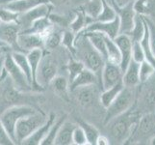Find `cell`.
<instances>
[{
    "instance_id": "cell-16",
    "label": "cell",
    "mask_w": 155,
    "mask_h": 145,
    "mask_svg": "<svg viewBox=\"0 0 155 145\" xmlns=\"http://www.w3.org/2000/svg\"><path fill=\"white\" fill-rule=\"evenodd\" d=\"M142 90V107L147 112L155 111V74L147 81Z\"/></svg>"
},
{
    "instance_id": "cell-51",
    "label": "cell",
    "mask_w": 155,
    "mask_h": 145,
    "mask_svg": "<svg viewBox=\"0 0 155 145\" xmlns=\"http://www.w3.org/2000/svg\"><path fill=\"white\" fill-rule=\"evenodd\" d=\"M149 144L155 145V136H153L150 137V139H149Z\"/></svg>"
},
{
    "instance_id": "cell-36",
    "label": "cell",
    "mask_w": 155,
    "mask_h": 145,
    "mask_svg": "<svg viewBox=\"0 0 155 145\" xmlns=\"http://www.w3.org/2000/svg\"><path fill=\"white\" fill-rule=\"evenodd\" d=\"M101 10H102V1L101 0H88L84 7V12L89 17L92 18L94 21L98 17Z\"/></svg>"
},
{
    "instance_id": "cell-42",
    "label": "cell",
    "mask_w": 155,
    "mask_h": 145,
    "mask_svg": "<svg viewBox=\"0 0 155 145\" xmlns=\"http://www.w3.org/2000/svg\"><path fill=\"white\" fill-rule=\"evenodd\" d=\"M72 139H73V144H76V145H86V144H89L87 136H86V135H85L84 130L79 125L76 126L75 129H74Z\"/></svg>"
},
{
    "instance_id": "cell-50",
    "label": "cell",
    "mask_w": 155,
    "mask_h": 145,
    "mask_svg": "<svg viewBox=\"0 0 155 145\" xmlns=\"http://www.w3.org/2000/svg\"><path fill=\"white\" fill-rule=\"evenodd\" d=\"M7 47H9L5 44L4 42H2L1 40H0V48H7Z\"/></svg>"
},
{
    "instance_id": "cell-22",
    "label": "cell",
    "mask_w": 155,
    "mask_h": 145,
    "mask_svg": "<svg viewBox=\"0 0 155 145\" xmlns=\"http://www.w3.org/2000/svg\"><path fill=\"white\" fill-rule=\"evenodd\" d=\"M76 125L66 120L61 126L55 139L54 145H71L73 144V131Z\"/></svg>"
},
{
    "instance_id": "cell-26",
    "label": "cell",
    "mask_w": 155,
    "mask_h": 145,
    "mask_svg": "<svg viewBox=\"0 0 155 145\" xmlns=\"http://www.w3.org/2000/svg\"><path fill=\"white\" fill-rule=\"evenodd\" d=\"M50 86L52 87L53 91L60 96L62 99L68 101V90H69V80L67 79L63 76H56L50 82Z\"/></svg>"
},
{
    "instance_id": "cell-44",
    "label": "cell",
    "mask_w": 155,
    "mask_h": 145,
    "mask_svg": "<svg viewBox=\"0 0 155 145\" xmlns=\"http://www.w3.org/2000/svg\"><path fill=\"white\" fill-rule=\"evenodd\" d=\"M8 144H15V142L9 136L1 120H0V145H8Z\"/></svg>"
},
{
    "instance_id": "cell-53",
    "label": "cell",
    "mask_w": 155,
    "mask_h": 145,
    "mask_svg": "<svg viewBox=\"0 0 155 145\" xmlns=\"http://www.w3.org/2000/svg\"><path fill=\"white\" fill-rule=\"evenodd\" d=\"M4 74H5V69L3 68V70H2V73H1V77H0V80L2 79V78H3V76H4Z\"/></svg>"
},
{
    "instance_id": "cell-40",
    "label": "cell",
    "mask_w": 155,
    "mask_h": 145,
    "mask_svg": "<svg viewBox=\"0 0 155 145\" xmlns=\"http://www.w3.org/2000/svg\"><path fill=\"white\" fill-rule=\"evenodd\" d=\"M73 32L71 31H65L63 33V37H62V44L65 46L68 50L71 51L72 54H75V46H74V43H75V38L76 37L74 36Z\"/></svg>"
},
{
    "instance_id": "cell-49",
    "label": "cell",
    "mask_w": 155,
    "mask_h": 145,
    "mask_svg": "<svg viewBox=\"0 0 155 145\" xmlns=\"http://www.w3.org/2000/svg\"><path fill=\"white\" fill-rule=\"evenodd\" d=\"M14 1H18V0H0V6H2V5H6L8 3L14 2Z\"/></svg>"
},
{
    "instance_id": "cell-20",
    "label": "cell",
    "mask_w": 155,
    "mask_h": 145,
    "mask_svg": "<svg viewBox=\"0 0 155 145\" xmlns=\"http://www.w3.org/2000/svg\"><path fill=\"white\" fill-rule=\"evenodd\" d=\"M139 70H140V63L132 59L124 73V77H122V82H124V86L136 88L139 84H141Z\"/></svg>"
},
{
    "instance_id": "cell-10",
    "label": "cell",
    "mask_w": 155,
    "mask_h": 145,
    "mask_svg": "<svg viewBox=\"0 0 155 145\" xmlns=\"http://www.w3.org/2000/svg\"><path fill=\"white\" fill-rule=\"evenodd\" d=\"M124 72L120 65L106 61L100 77V84L102 90L108 89L122 81Z\"/></svg>"
},
{
    "instance_id": "cell-29",
    "label": "cell",
    "mask_w": 155,
    "mask_h": 145,
    "mask_svg": "<svg viewBox=\"0 0 155 145\" xmlns=\"http://www.w3.org/2000/svg\"><path fill=\"white\" fill-rule=\"evenodd\" d=\"M94 19L89 17V16L84 12H78L75 16V18L69 23V28L73 33H80L86 29L87 26L93 22Z\"/></svg>"
},
{
    "instance_id": "cell-4",
    "label": "cell",
    "mask_w": 155,
    "mask_h": 145,
    "mask_svg": "<svg viewBox=\"0 0 155 145\" xmlns=\"http://www.w3.org/2000/svg\"><path fill=\"white\" fill-rule=\"evenodd\" d=\"M134 89L135 88L124 86V88L120 91L113 103L106 109L104 125H108V123L129 110L136 104V92Z\"/></svg>"
},
{
    "instance_id": "cell-41",
    "label": "cell",
    "mask_w": 155,
    "mask_h": 145,
    "mask_svg": "<svg viewBox=\"0 0 155 145\" xmlns=\"http://www.w3.org/2000/svg\"><path fill=\"white\" fill-rule=\"evenodd\" d=\"M132 59L138 63H141L143 60H147L145 52H143V47L140 42L133 41V47H132Z\"/></svg>"
},
{
    "instance_id": "cell-33",
    "label": "cell",
    "mask_w": 155,
    "mask_h": 145,
    "mask_svg": "<svg viewBox=\"0 0 155 145\" xmlns=\"http://www.w3.org/2000/svg\"><path fill=\"white\" fill-rule=\"evenodd\" d=\"M146 31V20L143 19V16L137 15L136 14V18H135V23H134V27L131 30L129 34L130 38L132 41H138L140 42L141 39L143 38V34H145Z\"/></svg>"
},
{
    "instance_id": "cell-24",
    "label": "cell",
    "mask_w": 155,
    "mask_h": 145,
    "mask_svg": "<svg viewBox=\"0 0 155 145\" xmlns=\"http://www.w3.org/2000/svg\"><path fill=\"white\" fill-rule=\"evenodd\" d=\"M12 56L14 58L15 62L17 63V65L20 68L21 71L25 74V76L27 77L30 84L32 85V83H33V74H32V69H31L28 58H27V54L23 51L15 50L12 52Z\"/></svg>"
},
{
    "instance_id": "cell-37",
    "label": "cell",
    "mask_w": 155,
    "mask_h": 145,
    "mask_svg": "<svg viewBox=\"0 0 155 145\" xmlns=\"http://www.w3.org/2000/svg\"><path fill=\"white\" fill-rule=\"evenodd\" d=\"M139 73H140V81L141 83H143L147 81L155 74V66L149 61L143 60V62L140 63Z\"/></svg>"
},
{
    "instance_id": "cell-55",
    "label": "cell",
    "mask_w": 155,
    "mask_h": 145,
    "mask_svg": "<svg viewBox=\"0 0 155 145\" xmlns=\"http://www.w3.org/2000/svg\"><path fill=\"white\" fill-rule=\"evenodd\" d=\"M154 112H155V111H154Z\"/></svg>"
},
{
    "instance_id": "cell-13",
    "label": "cell",
    "mask_w": 155,
    "mask_h": 145,
    "mask_svg": "<svg viewBox=\"0 0 155 145\" xmlns=\"http://www.w3.org/2000/svg\"><path fill=\"white\" fill-rule=\"evenodd\" d=\"M19 32L20 26L18 22L0 21V40L4 42L9 47L17 48L19 50L18 46V37Z\"/></svg>"
},
{
    "instance_id": "cell-23",
    "label": "cell",
    "mask_w": 155,
    "mask_h": 145,
    "mask_svg": "<svg viewBox=\"0 0 155 145\" xmlns=\"http://www.w3.org/2000/svg\"><path fill=\"white\" fill-rule=\"evenodd\" d=\"M42 3H48V1L47 0H18V1L11 2L6 5H2V6L12 10L15 13L22 14Z\"/></svg>"
},
{
    "instance_id": "cell-15",
    "label": "cell",
    "mask_w": 155,
    "mask_h": 145,
    "mask_svg": "<svg viewBox=\"0 0 155 145\" xmlns=\"http://www.w3.org/2000/svg\"><path fill=\"white\" fill-rule=\"evenodd\" d=\"M56 120V114L51 112V113L47 117V120L42 124L40 128H38L37 130L32 133L30 136H28L25 140L21 143L23 145H41V141L45 138L47 136L51 126L53 125V123Z\"/></svg>"
},
{
    "instance_id": "cell-8",
    "label": "cell",
    "mask_w": 155,
    "mask_h": 145,
    "mask_svg": "<svg viewBox=\"0 0 155 145\" xmlns=\"http://www.w3.org/2000/svg\"><path fill=\"white\" fill-rule=\"evenodd\" d=\"M57 72L58 68L56 60L48 53H44L37 71V82L45 89V87L50 84L52 79L57 76Z\"/></svg>"
},
{
    "instance_id": "cell-28",
    "label": "cell",
    "mask_w": 155,
    "mask_h": 145,
    "mask_svg": "<svg viewBox=\"0 0 155 145\" xmlns=\"http://www.w3.org/2000/svg\"><path fill=\"white\" fill-rule=\"evenodd\" d=\"M83 32L86 34L87 38L92 43V45L94 47L95 50L100 53L101 56L104 58V60L107 61V47L103 34L100 33V32Z\"/></svg>"
},
{
    "instance_id": "cell-25",
    "label": "cell",
    "mask_w": 155,
    "mask_h": 145,
    "mask_svg": "<svg viewBox=\"0 0 155 145\" xmlns=\"http://www.w3.org/2000/svg\"><path fill=\"white\" fill-rule=\"evenodd\" d=\"M124 88V84L121 81L108 89L102 90V92L99 95V102L101 105L106 109L107 107L113 103V101L117 98V96L120 93V91Z\"/></svg>"
},
{
    "instance_id": "cell-21",
    "label": "cell",
    "mask_w": 155,
    "mask_h": 145,
    "mask_svg": "<svg viewBox=\"0 0 155 145\" xmlns=\"http://www.w3.org/2000/svg\"><path fill=\"white\" fill-rule=\"evenodd\" d=\"M44 50L42 48H36L29 52H27V58L29 60L30 66L32 69V74H33V83H32V87H33V91H37V92H41V91H44L45 88H42L41 85L37 82V71H38V67L39 64L41 60V57L44 55Z\"/></svg>"
},
{
    "instance_id": "cell-12",
    "label": "cell",
    "mask_w": 155,
    "mask_h": 145,
    "mask_svg": "<svg viewBox=\"0 0 155 145\" xmlns=\"http://www.w3.org/2000/svg\"><path fill=\"white\" fill-rule=\"evenodd\" d=\"M120 18L117 17L115 19L111 21H97L94 20L91 22L86 29L84 31L86 32H100L110 38L115 39L116 37L120 34Z\"/></svg>"
},
{
    "instance_id": "cell-34",
    "label": "cell",
    "mask_w": 155,
    "mask_h": 145,
    "mask_svg": "<svg viewBox=\"0 0 155 145\" xmlns=\"http://www.w3.org/2000/svg\"><path fill=\"white\" fill-rule=\"evenodd\" d=\"M102 1V10H101L98 17L95 19L97 21H111L115 19L117 15L116 10L114 9L113 5H112L108 0H101Z\"/></svg>"
},
{
    "instance_id": "cell-3",
    "label": "cell",
    "mask_w": 155,
    "mask_h": 145,
    "mask_svg": "<svg viewBox=\"0 0 155 145\" xmlns=\"http://www.w3.org/2000/svg\"><path fill=\"white\" fill-rule=\"evenodd\" d=\"M75 38V55L76 59L82 61L86 68L92 70L97 74L99 80L104 67L105 60L100 53L95 50L92 43L89 41L84 32H80Z\"/></svg>"
},
{
    "instance_id": "cell-30",
    "label": "cell",
    "mask_w": 155,
    "mask_h": 145,
    "mask_svg": "<svg viewBox=\"0 0 155 145\" xmlns=\"http://www.w3.org/2000/svg\"><path fill=\"white\" fill-rule=\"evenodd\" d=\"M133 9L137 15L149 17L155 14V0H134Z\"/></svg>"
},
{
    "instance_id": "cell-7",
    "label": "cell",
    "mask_w": 155,
    "mask_h": 145,
    "mask_svg": "<svg viewBox=\"0 0 155 145\" xmlns=\"http://www.w3.org/2000/svg\"><path fill=\"white\" fill-rule=\"evenodd\" d=\"M4 69L6 70L8 76L13 80L15 86L18 90L22 91V92L33 91V87L30 84L27 77L15 62L12 56V52H8L4 55Z\"/></svg>"
},
{
    "instance_id": "cell-18",
    "label": "cell",
    "mask_w": 155,
    "mask_h": 145,
    "mask_svg": "<svg viewBox=\"0 0 155 145\" xmlns=\"http://www.w3.org/2000/svg\"><path fill=\"white\" fill-rule=\"evenodd\" d=\"M73 92H75L76 100L79 105L83 107H86V109L94 105L95 101H97V91L95 88V85L79 87L76 90H74Z\"/></svg>"
},
{
    "instance_id": "cell-14",
    "label": "cell",
    "mask_w": 155,
    "mask_h": 145,
    "mask_svg": "<svg viewBox=\"0 0 155 145\" xmlns=\"http://www.w3.org/2000/svg\"><path fill=\"white\" fill-rule=\"evenodd\" d=\"M119 47L121 54V62L120 68L122 72L124 73L127 66L129 65L130 61L132 60V47H133V41L127 34H119L114 39Z\"/></svg>"
},
{
    "instance_id": "cell-2",
    "label": "cell",
    "mask_w": 155,
    "mask_h": 145,
    "mask_svg": "<svg viewBox=\"0 0 155 145\" xmlns=\"http://www.w3.org/2000/svg\"><path fill=\"white\" fill-rule=\"evenodd\" d=\"M135 105L124 114L116 117L108 123L111 136L115 141L119 143H128L137 132L142 114L135 109Z\"/></svg>"
},
{
    "instance_id": "cell-45",
    "label": "cell",
    "mask_w": 155,
    "mask_h": 145,
    "mask_svg": "<svg viewBox=\"0 0 155 145\" xmlns=\"http://www.w3.org/2000/svg\"><path fill=\"white\" fill-rule=\"evenodd\" d=\"M110 143L111 142H110L109 137H107L106 136H103V135H99L97 141V145H109Z\"/></svg>"
},
{
    "instance_id": "cell-54",
    "label": "cell",
    "mask_w": 155,
    "mask_h": 145,
    "mask_svg": "<svg viewBox=\"0 0 155 145\" xmlns=\"http://www.w3.org/2000/svg\"><path fill=\"white\" fill-rule=\"evenodd\" d=\"M0 21H1V20H0Z\"/></svg>"
},
{
    "instance_id": "cell-38",
    "label": "cell",
    "mask_w": 155,
    "mask_h": 145,
    "mask_svg": "<svg viewBox=\"0 0 155 145\" xmlns=\"http://www.w3.org/2000/svg\"><path fill=\"white\" fill-rule=\"evenodd\" d=\"M18 13L10 10L4 6H0V20L3 22H18Z\"/></svg>"
},
{
    "instance_id": "cell-35",
    "label": "cell",
    "mask_w": 155,
    "mask_h": 145,
    "mask_svg": "<svg viewBox=\"0 0 155 145\" xmlns=\"http://www.w3.org/2000/svg\"><path fill=\"white\" fill-rule=\"evenodd\" d=\"M68 80L71 83L83 70L86 68L82 61L78 60L76 58H71L68 63Z\"/></svg>"
},
{
    "instance_id": "cell-32",
    "label": "cell",
    "mask_w": 155,
    "mask_h": 145,
    "mask_svg": "<svg viewBox=\"0 0 155 145\" xmlns=\"http://www.w3.org/2000/svg\"><path fill=\"white\" fill-rule=\"evenodd\" d=\"M77 123L78 125L81 127L84 132H85V135L87 136L88 139V143L90 145H95L97 141V138L99 136V132L97 128H95L94 125L90 124V123L84 121L82 119H77Z\"/></svg>"
},
{
    "instance_id": "cell-46",
    "label": "cell",
    "mask_w": 155,
    "mask_h": 145,
    "mask_svg": "<svg viewBox=\"0 0 155 145\" xmlns=\"http://www.w3.org/2000/svg\"><path fill=\"white\" fill-rule=\"evenodd\" d=\"M47 1L52 6H62V5L66 4L68 0H47Z\"/></svg>"
},
{
    "instance_id": "cell-39",
    "label": "cell",
    "mask_w": 155,
    "mask_h": 145,
    "mask_svg": "<svg viewBox=\"0 0 155 145\" xmlns=\"http://www.w3.org/2000/svg\"><path fill=\"white\" fill-rule=\"evenodd\" d=\"M63 34L58 33V32L53 31L45 39V47L47 50H53L59 47V45L62 43Z\"/></svg>"
},
{
    "instance_id": "cell-6",
    "label": "cell",
    "mask_w": 155,
    "mask_h": 145,
    "mask_svg": "<svg viewBox=\"0 0 155 145\" xmlns=\"http://www.w3.org/2000/svg\"><path fill=\"white\" fill-rule=\"evenodd\" d=\"M47 117L48 116H46L42 111L38 110L33 114L21 118L15 127V143H22L37 129L44 124L47 120Z\"/></svg>"
},
{
    "instance_id": "cell-27",
    "label": "cell",
    "mask_w": 155,
    "mask_h": 145,
    "mask_svg": "<svg viewBox=\"0 0 155 145\" xmlns=\"http://www.w3.org/2000/svg\"><path fill=\"white\" fill-rule=\"evenodd\" d=\"M103 37H104L106 47H107V61L117 64V65H120L121 54H120V50L119 47H117V43L115 42L114 39L110 38L109 36H107L105 34H103Z\"/></svg>"
},
{
    "instance_id": "cell-19",
    "label": "cell",
    "mask_w": 155,
    "mask_h": 145,
    "mask_svg": "<svg viewBox=\"0 0 155 145\" xmlns=\"http://www.w3.org/2000/svg\"><path fill=\"white\" fill-rule=\"evenodd\" d=\"M155 131V112H146L145 114H142L141 119L139 121V126L137 132L134 136L132 137L130 141H132L135 137L146 136L149 133Z\"/></svg>"
},
{
    "instance_id": "cell-48",
    "label": "cell",
    "mask_w": 155,
    "mask_h": 145,
    "mask_svg": "<svg viewBox=\"0 0 155 145\" xmlns=\"http://www.w3.org/2000/svg\"><path fill=\"white\" fill-rule=\"evenodd\" d=\"M5 55V54H4ZM4 55L0 58V77H1V73H2V70L4 68Z\"/></svg>"
},
{
    "instance_id": "cell-43",
    "label": "cell",
    "mask_w": 155,
    "mask_h": 145,
    "mask_svg": "<svg viewBox=\"0 0 155 145\" xmlns=\"http://www.w3.org/2000/svg\"><path fill=\"white\" fill-rule=\"evenodd\" d=\"M143 18H145L149 29V43H150L152 53L155 56V23L147 17H143Z\"/></svg>"
},
{
    "instance_id": "cell-11",
    "label": "cell",
    "mask_w": 155,
    "mask_h": 145,
    "mask_svg": "<svg viewBox=\"0 0 155 145\" xmlns=\"http://www.w3.org/2000/svg\"><path fill=\"white\" fill-rule=\"evenodd\" d=\"M18 46L20 51L27 53L36 48H42L45 47V40L38 33L28 31L19 32L18 37Z\"/></svg>"
},
{
    "instance_id": "cell-5",
    "label": "cell",
    "mask_w": 155,
    "mask_h": 145,
    "mask_svg": "<svg viewBox=\"0 0 155 145\" xmlns=\"http://www.w3.org/2000/svg\"><path fill=\"white\" fill-rule=\"evenodd\" d=\"M39 109L35 106L22 105H15L6 109L0 114V120L6 130L9 136L12 138V140L15 143V127L18 122L22 117L33 114Z\"/></svg>"
},
{
    "instance_id": "cell-17",
    "label": "cell",
    "mask_w": 155,
    "mask_h": 145,
    "mask_svg": "<svg viewBox=\"0 0 155 145\" xmlns=\"http://www.w3.org/2000/svg\"><path fill=\"white\" fill-rule=\"evenodd\" d=\"M99 78L92 70L85 68L78 76L69 83V90L73 92L79 87L88 86V85H97L98 83Z\"/></svg>"
},
{
    "instance_id": "cell-1",
    "label": "cell",
    "mask_w": 155,
    "mask_h": 145,
    "mask_svg": "<svg viewBox=\"0 0 155 145\" xmlns=\"http://www.w3.org/2000/svg\"><path fill=\"white\" fill-rule=\"evenodd\" d=\"M44 101L45 99L41 96L31 95L29 92L18 90L5 70L4 76L0 80V114L15 105H28L36 107L37 104Z\"/></svg>"
},
{
    "instance_id": "cell-31",
    "label": "cell",
    "mask_w": 155,
    "mask_h": 145,
    "mask_svg": "<svg viewBox=\"0 0 155 145\" xmlns=\"http://www.w3.org/2000/svg\"><path fill=\"white\" fill-rule=\"evenodd\" d=\"M67 118H68L67 114H63L59 118H56L55 122L53 123V125L51 126L48 133H47V136H45L44 140L41 141V145H54L55 144V139L58 135V132L60 130L61 126L64 124V122L67 120Z\"/></svg>"
},
{
    "instance_id": "cell-47",
    "label": "cell",
    "mask_w": 155,
    "mask_h": 145,
    "mask_svg": "<svg viewBox=\"0 0 155 145\" xmlns=\"http://www.w3.org/2000/svg\"><path fill=\"white\" fill-rule=\"evenodd\" d=\"M114 1L116 2L117 5H119V6L122 7V6H125V5L128 4V3L134 1V0H114Z\"/></svg>"
},
{
    "instance_id": "cell-9",
    "label": "cell",
    "mask_w": 155,
    "mask_h": 145,
    "mask_svg": "<svg viewBox=\"0 0 155 145\" xmlns=\"http://www.w3.org/2000/svg\"><path fill=\"white\" fill-rule=\"evenodd\" d=\"M51 4L49 3H42L39 6L31 9L25 13L19 15L18 18V24L20 26L21 31H27L31 28V26L36 20L39 19L48 17L51 11Z\"/></svg>"
},
{
    "instance_id": "cell-52",
    "label": "cell",
    "mask_w": 155,
    "mask_h": 145,
    "mask_svg": "<svg viewBox=\"0 0 155 145\" xmlns=\"http://www.w3.org/2000/svg\"><path fill=\"white\" fill-rule=\"evenodd\" d=\"M4 55V48H0V58Z\"/></svg>"
}]
</instances>
